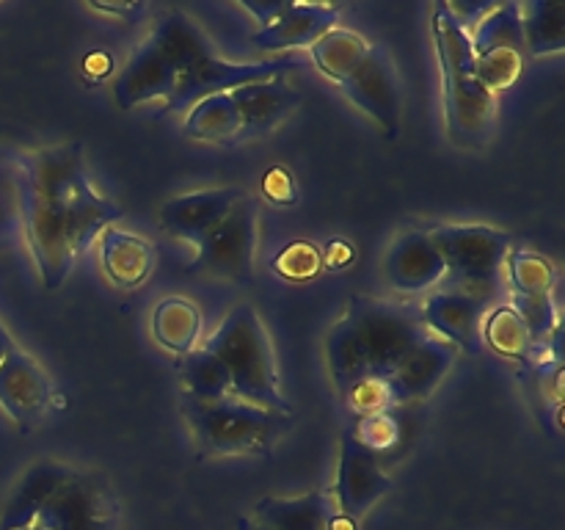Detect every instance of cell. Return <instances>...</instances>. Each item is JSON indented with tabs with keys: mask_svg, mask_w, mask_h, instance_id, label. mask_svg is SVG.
<instances>
[{
	"mask_svg": "<svg viewBox=\"0 0 565 530\" xmlns=\"http://www.w3.org/2000/svg\"><path fill=\"white\" fill-rule=\"evenodd\" d=\"M20 204L31 254L47 290H58L94 237L121 219L119 204L97 193L88 180L81 141L22 158Z\"/></svg>",
	"mask_w": 565,
	"mask_h": 530,
	"instance_id": "obj_1",
	"label": "cell"
},
{
	"mask_svg": "<svg viewBox=\"0 0 565 530\" xmlns=\"http://www.w3.org/2000/svg\"><path fill=\"white\" fill-rule=\"evenodd\" d=\"M430 28H434L436 53L441 64L447 136L456 147L480 149L494 130L497 97L480 83L478 70H475L472 39L452 14L450 3L434 6Z\"/></svg>",
	"mask_w": 565,
	"mask_h": 530,
	"instance_id": "obj_2",
	"label": "cell"
},
{
	"mask_svg": "<svg viewBox=\"0 0 565 530\" xmlns=\"http://www.w3.org/2000/svg\"><path fill=\"white\" fill-rule=\"evenodd\" d=\"M210 55H213V47L196 22L182 11H169L160 17L152 36L132 53L121 75L116 77V105L121 110H130L152 99L166 103L177 92L180 77Z\"/></svg>",
	"mask_w": 565,
	"mask_h": 530,
	"instance_id": "obj_3",
	"label": "cell"
},
{
	"mask_svg": "<svg viewBox=\"0 0 565 530\" xmlns=\"http://www.w3.org/2000/svg\"><path fill=\"white\" fill-rule=\"evenodd\" d=\"M204 351L215 353L224 362L232 381V398L270 412L296 414L290 401L281 395L274 346L252 304L232 307L215 335L204 342Z\"/></svg>",
	"mask_w": 565,
	"mask_h": 530,
	"instance_id": "obj_4",
	"label": "cell"
},
{
	"mask_svg": "<svg viewBox=\"0 0 565 530\" xmlns=\"http://www.w3.org/2000/svg\"><path fill=\"white\" fill-rule=\"evenodd\" d=\"M182 417L196 439L199 453L207 458L257 456L265 458L285 439L296 423V414L270 412L237 398L193 401L182 395Z\"/></svg>",
	"mask_w": 565,
	"mask_h": 530,
	"instance_id": "obj_5",
	"label": "cell"
},
{
	"mask_svg": "<svg viewBox=\"0 0 565 530\" xmlns=\"http://www.w3.org/2000/svg\"><path fill=\"white\" fill-rule=\"evenodd\" d=\"M458 293L489 304L500 287L511 235L486 224H441L428 230Z\"/></svg>",
	"mask_w": 565,
	"mask_h": 530,
	"instance_id": "obj_6",
	"label": "cell"
},
{
	"mask_svg": "<svg viewBox=\"0 0 565 530\" xmlns=\"http://www.w3.org/2000/svg\"><path fill=\"white\" fill-rule=\"evenodd\" d=\"M367 353L370 373L392 375L408 351L428 337L423 312L412 304L384 301L373 296H353L345 312Z\"/></svg>",
	"mask_w": 565,
	"mask_h": 530,
	"instance_id": "obj_7",
	"label": "cell"
},
{
	"mask_svg": "<svg viewBox=\"0 0 565 530\" xmlns=\"http://www.w3.org/2000/svg\"><path fill=\"white\" fill-rule=\"evenodd\" d=\"M472 39L475 70L480 83L491 94H502L516 86L527 66V50L522 36V11L519 3L494 6L483 20L478 22Z\"/></svg>",
	"mask_w": 565,
	"mask_h": 530,
	"instance_id": "obj_8",
	"label": "cell"
},
{
	"mask_svg": "<svg viewBox=\"0 0 565 530\" xmlns=\"http://www.w3.org/2000/svg\"><path fill=\"white\" fill-rule=\"evenodd\" d=\"M119 500L99 473L72 469L39 511L36 530H116Z\"/></svg>",
	"mask_w": 565,
	"mask_h": 530,
	"instance_id": "obj_9",
	"label": "cell"
},
{
	"mask_svg": "<svg viewBox=\"0 0 565 530\" xmlns=\"http://www.w3.org/2000/svg\"><path fill=\"white\" fill-rule=\"evenodd\" d=\"M257 219V199L243 193L235 208L196 243V268L218 279L248 285L254 279Z\"/></svg>",
	"mask_w": 565,
	"mask_h": 530,
	"instance_id": "obj_10",
	"label": "cell"
},
{
	"mask_svg": "<svg viewBox=\"0 0 565 530\" xmlns=\"http://www.w3.org/2000/svg\"><path fill=\"white\" fill-rule=\"evenodd\" d=\"M296 66V55H279V59H265V61H224L218 55L199 61L196 66L185 72L177 83V92L160 108V116L177 114V110H188L204 97L213 94L235 92V88L248 86V83L270 81V77H285L287 72Z\"/></svg>",
	"mask_w": 565,
	"mask_h": 530,
	"instance_id": "obj_11",
	"label": "cell"
},
{
	"mask_svg": "<svg viewBox=\"0 0 565 530\" xmlns=\"http://www.w3.org/2000/svg\"><path fill=\"white\" fill-rule=\"evenodd\" d=\"M342 94L370 116L381 127L386 138H397L401 132V81L397 66L386 44H370L367 55L359 70L340 83Z\"/></svg>",
	"mask_w": 565,
	"mask_h": 530,
	"instance_id": "obj_12",
	"label": "cell"
},
{
	"mask_svg": "<svg viewBox=\"0 0 565 530\" xmlns=\"http://www.w3.org/2000/svg\"><path fill=\"white\" fill-rule=\"evenodd\" d=\"M395 489V480L381 469L375 453L359 445L351 431L340 436V467H337V511L351 517L353 522L364 517L381 497Z\"/></svg>",
	"mask_w": 565,
	"mask_h": 530,
	"instance_id": "obj_13",
	"label": "cell"
},
{
	"mask_svg": "<svg viewBox=\"0 0 565 530\" xmlns=\"http://www.w3.org/2000/svg\"><path fill=\"white\" fill-rule=\"evenodd\" d=\"M50 403V379L39 368L36 359L28 357L17 346L0 359V406L20 428L39 423Z\"/></svg>",
	"mask_w": 565,
	"mask_h": 530,
	"instance_id": "obj_14",
	"label": "cell"
},
{
	"mask_svg": "<svg viewBox=\"0 0 565 530\" xmlns=\"http://www.w3.org/2000/svg\"><path fill=\"white\" fill-rule=\"evenodd\" d=\"M243 188H207V191L182 193L160 208V226L171 237L199 243L243 197Z\"/></svg>",
	"mask_w": 565,
	"mask_h": 530,
	"instance_id": "obj_15",
	"label": "cell"
},
{
	"mask_svg": "<svg viewBox=\"0 0 565 530\" xmlns=\"http://www.w3.org/2000/svg\"><path fill=\"white\" fill-rule=\"evenodd\" d=\"M483 307L486 304L467 296V293L439 290L425 301L419 312H423V324L439 331L450 346L469 353V357H478L483 351V340H480Z\"/></svg>",
	"mask_w": 565,
	"mask_h": 530,
	"instance_id": "obj_16",
	"label": "cell"
},
{
	"mask_svg": "<svg viewBox=\"0 0 565 530\" xmlns=\"http://www.w3.org/2000/svg\"><path fill=\"white\" fill-rule=\"evenodd\" d=\"M241 110V138H257L274 132L292 110L301 105V94L285 81V77H270V81L248 83V86L230 92Z\"/></svg>",
	"mask_w": 565,
	"mask_h": 530,
	"instance_id": "obj_17",
	"label": "cell"
},
{
	"mask_svg": "<svg viewBox=\"0 0 565 530\" xmlns=\"http://www.w3.org/2000/svg\"><path fill=\"white\" fill-rule=\"evenodd\" d=\"M386 279L403 293H419L425 287L439 285L447 276L445 259L430 241L428 232H406L395 241L386 254Z\"/></svg>",
	"mask_w": 565,
	"mask_h": 530,
	"instance_id": "obj_18",
	"label": "cell"
},
{
	"mask_svg": "<svg viewBox=\"0 0 565 530\" xmlns=\"http://www.w3.org/2000/svg\"><path fill=\"white\" fill-rule=\"evenodd\" d=\"M340 6L331 3H290V9L279 17L270 28H263L252 36L259 50L281 53L292 47H312L323 33L337 28Z\"/></svg>",
	"mask_w": 565,
	"mask_h": 530,
	"instance_id": "obj_19",
	"label": "cell"
},
{
	"mask_svg": "<svg viewBox=\"0 0 565 530\" xmlns=\"http://www.w3.org/2000/svg\"><path fill=\"white\" fill-rule=\"evenodd\" d=\"M456 346H450L447 340H436V337H425L423 342H417V346L403 357V362L397 364L395 373L390 375L401 403L428 398L430 392L445 381L447 370L456 362Z\"/></svg>",
	"mask_w": 565,
	"mask_h": 530,
	"instance_id": "obj_20",
	"label": "cell"
},
{
	"mask_svg": "<svg viewBox=\"0 0 565 530\" xmlns=\"http://www.w3.org/2000/svg\"><path fill=\"white\" fill-rule=\"evenodd\" d=\"M99 263L110 285L119 290H136L152 276L154 246L136 232L108 226L99 235Z\"/></svg>",
	"mask_w": 565,
	"mask_h": 530,
	"instance_id": "obj_21",
	"label": "cell"
},
{
	"mask_svg": "<svg viewBox=\"0 0 565 530\" xmlns=\"http://www.w3.org/2000/svg\"><path fill=\"white\" fill-rule=\"evenodd\" d=\"M72 467L61 462H42L31 464L25 469V475L20 478L17 489L11 491L9 502L3 508V517H0V530H25L36 522L39 511H42L44 502L50 500L55 489L70 478Z\"/></svg>",
	"mask_w": 565,
	"mask_h": 530,
	"instance_id": "obj_22",
	"label": "cell"
},
{
	"mask_svg": "<svg viewBox=\"0 0 565 530\" xmlns=\"http://www.w3.org/2000/svg\"><path fill=\"white\" fill-rule=\"evenodd\" d=\"M334 506L329 489L301 497H263L254 502L252 519L265 530H326Z\"/></svg>",
	"mask_w": 565,
	"mask_h": 530,
	"instance_id": "obj_23",
	"label": "cell"
},
{
	"mask_svg": "<svg viewBox=\"0 0 565 530\" xmlns=\"http://www.w3.org/2000/svg\"><path fill=\"white\" fill-rule=\"evenodd\" d=\"M152 335L160 348L177 353V357H185L196 348L199 335H202V309L191 298H163L152 309Z\"/></svg>",
	"mask_w": 565,
	"mask_h": 530,
	"instance_id": "obj_24",
	"label": "cell"
},
{
	"mask_svg": "<svg viewBox=\"0 0 565 530\" xmlns=\"http://www.w3.org/2000/svg\"><path fill=\"white\" fill-rule=\"evenodd\" d=\"M241 110L230 92L213 94V97L199 99L193 108H188L185 116V136L193 141L207 144H232L241 138Z\"/></svg>",
	"mask_w": 565,
	"mask_h": 530,
	"instance_id": "obj_25",
	"label": "cell"
},
{
	"mask_svg": "<svg viewBox=\"0 0 565 530\" xmlns=\"http://www.w3.org/2000/svg\"><path fill=\"white\" fill-rule=\"evenodd\" d=\"M367 50V39L359 36L356 31L331 28L329 33H323V36L309 47V55H312V64L318 66L320 75H326L329 81H334L337 86H340V83H345L348 77L359 70V64L364 61Z\"/></svg>",
	"mask_w": 565,
	"mask_h": 530,
	"instance_id": "obj_26",
	"label": "cell"
},
{
	"mask_svg": "<svg viewBox=\"0 0 565 530\" xmlns=\"http://www.w3.org/2000/svg\"><path fill=\"white\" fill-rule=\"evenodd\" d=\"M326 357H329L331 381H334L340 395H345L359 379L370 373L367 353H364L362 340H359L356 329L348 324V318H340L331 326L329 337H326Z\"/></svg>",
	"mask_w": 565,
	"mask_h": 530,
	"instance_id": "obj_27",
	"label": "cell"
},
{
	"mask_svg": "<svg viewBox=\"0 0 565 530\" xmlns=\"http://www.w3.org/2000/svg\"><path fill=\"white\" fill-rule=\"evenodd\" d=\"M480 340H483V348H491L494 353L513 359V362L530 364V359L535 357L527 326L511 304L494 307L486 315L483 324H480Z\"/></svg>",
	"mask_w": 565,
	"mask_h": 530,
	"instance_id": "obj_28",
	"label": "cell"
},
{
	"mask_svg": "<svg viewBox=\"0 0 565 530\" xmlns=\"http://www.w3.org/2000/svg\"><path fill=\"white\" fill-rule=\"evenodd\" d=\"M519 11H522L524 50L535 59L561 53L565 47L563 6L552 3V0H533V3H519Z\"/></svg>",
	"mask_w": 565,
	"mask_h": 530,
	"instance_id": "obj_29",
	"label": "cell"
},
{
	"mask_svg": "<svg viewBox=\"0 0 565 530\" xmlns=\"http://www.w3.org/2000/svg\"><path fill=\"white\" fill-rule=\"evenodd\" d=\"M177 373H180L182 384H185L182 395L193 398V401H221V398H232V381L224 362L215 353L204 351V348H193L191 353L180 357Z\"/></svg>",
	"mask_w": 565,
	"mask_h": 530,
	"instance_id": "obj_30",
	"label": "cell"
},
{
	"mask_svg": "<svg viewBox=\"0 0 565 530\" xmlns=\"http://www.w3.org/2000/svg\"><path fill=\"white\" fill-rule=\"evenodd\" d=\"M502 268H508V282L513 287V296H552L557 271L552 259L544 257V254L511 246Z\"/></svg>",
	"mask_w": 565,
	"mask_h": 530,
	"instance_id": "obj_31",
	"label": "cell"
},
{
	"mask_svg": "<svg viewBox=\"0 0 565 530\" xmlns=\"http://www.w3.org/2000/svg\"><path fill=\"white\" fill-rule=\"evenodd\" d=\"M270 265L281 279L303 285V282H312L323 274V252L312 241H290L276 252Z\"/></svg>",
	"mask_w": 565,
	"mask_h": 530,
	"instance_id": "obj_32",
	"label": "cell"
},
{
	"mask_svg": "<svg viewBox=\"0 0 565 530\" xmlns=\"http://www.w3.org/2000/svg\"><path fill=\"white\" fill-rule=\"evenodd\" d=\"M342 398H345V403L356 417L395 412V406H401V398H397L392 379L379 373H367L364 379H359Z\"/></svg>",
	"mask_w": 565,
	"mask_h": 530,
	"instance_id": "obj_33",
	"label": "cell"
},
{
	"mask_svg": "<svg viewBox=\"0 0 565 530\" xmlns=\"http://www.w3.org/2000/svg\"><path fill=\"white\" fill-rule=\"evenodd\" d=\"M513 309L519 312V318L524 320L530 331V340L533 348L550 346V340L557 337V309L552 296H513Z\"/></svg>",
	"mask_w": 565,
	"mask_h": 530,
	"instance_id": "obj_34",
	"label": "cell"
},
{
	"mask_svg": "<svg viewBox=\"0 0 565 530\" xmlns=\"http://www.w3.org/2000/svg\"><path fill=\"white\" fill-rule=\"evenodd\" d=\"M353 434V439L362 447H367L370 453H384L392 451L397 442L403 439V425L397 420L395 412H381V414H367V417H356V423L345 425Z\"/></svg>",
	"mask_w": 565,
	"mask_h": 530,
	"instance_id": "obj_35",
	"label": "cell"
},
{
	"mask_svg": "<svg viewBox=\"0 0 565 530\" xmlns=\"http://www.w3.org/2000/svg\"><path fill=\"white\" fill-rule=\"evenodd\" d=\"M259 191L268 202L279 204V208H292L298 202V186L296 177L287 166H270L263 174V182H259Z\"/></svg>",
	"mask_w": 565,
	"mask_h": 530,
	"instance_id": "obj_36",
	"label": "cell"
},
{
	"mask_svg": "<svg viewBox=\"0 0 565 530\" xmlns=\"http://www.w3.org/2000/svg\"><path fill=\"white\" fill-rule=\"evenodd\" d=\"M241 9H246L248 14L259 22L257 31H263V28L274 25V22L290 9V0H257V3H254V0H241Z\"/></svg>",
	"mask_w": 565,
	"mask_h": 530,
	"instance_id": "obj_37",
	"label": "cell"
},
{
	"mask_svg": "<svg viewBox=\"0 0 565 530\" xmlns=\"http://www.w3.org/2000/svg\"><path fill=\"white\" fill-rule=\"evenodd\" d=\"M323 252V268L329 271H342L356 259V248H353L351 241H342V237H334L326 246H320Z\"/></svg>",
	"mask_w": 565,
	"mask_h": 530,
	"instance_id": "obj_38",
	"label": "cell"
},
{
	"mask_svg": "<svg viewBox=\"0 0 565 530\" xmlns=\"http://www.w3.org/2000/svg\"><path fill=\"white\" fill-rule=\"evenodd\" d=\"M83 75H86L88 83H103L105 77L114 72V55L108 50H92V53L83 59Z\"/></svg>",
	"mask_w": 565,
	"mask_h": 530,
	"instance_id": "obj_39",
	"label": "cell"
},
{
	"mask_svg": "<svg viewBox=\"0 0 565 530\" xmlns=\"http://www.w3.org/2000/svg\"><path fill=\"white\" fill-rule=\"evenodd\" d=\"M94 11H99V14H119V17H136L141 14V11H147V6L143 3H125V6H108V3H92Z\"/></svg>",
	"mask_w": 565,
	"mask_h": 530,
	"instance_id": "obj_40",
	"label": "cell"
},
{
	"mask_svg": "<svg viewBox=\"0 0 565 530\" xmlns=\"http://www.w3.org/2000/svg\"><path fill=\"white\" fill-rule=\"evenodd\" d=\"M326 530H359V522H353V519L345 517V513L334 511L331 513L329 524H326Z\"/></svg>",
	"mask_w": 565,
	"mask_h": 530,
	"instance_id": "obj_41",
	"label": "cell"
},
{
	"mask_svg": "<svg viewBox=\"0 0 565 530\" xmlns=\"http://www.w3.org/2000/svg\"><path fill=\"white\" fill-rule=\"evenodd\" d=\"M235 530H265L263 524H257L254 522L252 517H237V522H235Z\"/></svg>",
	"mask_w": 565,
	"mask_h": 530,
	"instance_id": "obj_42",
	"label": "cell"
},
{
	"mask_svg": "<svg viewBox=\"0 0 565 530\" xmlns=\"http://www.w3.org/2000/svg\"><path fill=\"white\" fill-rule=\"evenodd\" d=\"M11 346H14V340H11L9 331H6V329H3V324H0V359L6 357V351H9Z\"/></svg>",
	"mask_w": 565,
	"mask_h": 530,
	"instance_id": "obj_43",
	"label": "cell"
},
{
	"mask_svg": "<svg viewBox=\"0 0 565 530\" xmlns=\"http://www.w3.org/2000/svg\"><path fill=\"white\" fill-rule=\"evenodd\" d=\"M25 530H36V528H25Z\"/></svg>",
	"mask_w": 565,
	"mask_h": 530,
	"instance_id": "obj_44",
	"label": "cell"
}]
</instances>
